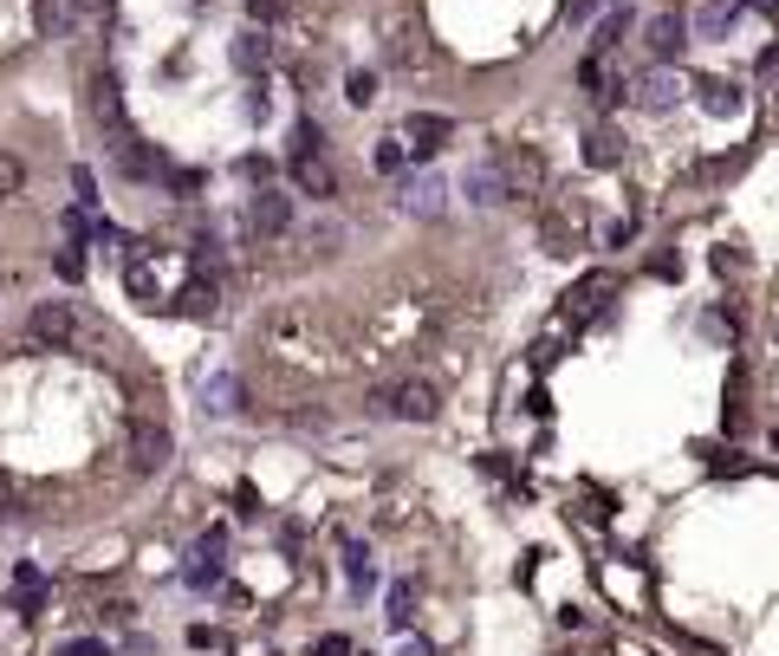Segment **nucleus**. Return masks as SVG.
Returning <instances> with one entry per match:
<instances>
[{"mask_svg": "<svg viewBox=\"0 0 779 656\" xmlns=\"http://www.w3.org/2000/svg\"><path fill=\"white\" fill-rule=\"evenodd\" d=\"M403 656H429V644H410V651H403Z\"/></svg>", "mask_w": 779, "mask_h": 656, "instance_id": "nucleus-34", "label": "nucleus"}, {"mask_svg": "<svg viewBox=\"0 0 779 656\" xmlns=\"http://www.w3.org/2000/svg\"><path fill=\"white\" fill-rule=\"evenodd\" d=\"M312 656H352V637H338V631H332V637H319V644H312Z\"/></svg>", "mask_w": 779, "mask_h": 656, "instance_id": "nucleus-30", "label": "nucleus"}, {"mask_svg": "<svg viewBox=\"0 0 779 656\" xmlns=\"http://www.w3.org/2000/svg\"><path fill=\"white\" fill-rule=\"evenodd\" d=\"M345 579L370 585V553H364V546H345Z\"/></svg>", "mask_w": 779, "mask_h": 656, "instance_id": "nucleus-25", "label": "nucleus"}, {"mask_svg": "<svg viewBox=\"0 0 779 656\" xmlns=\"http://www.w3.org/2000/svg\"><path fill=\"white\" fill-rule=\"evenodd\" d=\"M267 59H274V40H267V33H254V26H247V33H241V40H234V66H241V73H260V66H267Z\"/></svg>", "mask_w": 779, "mask_h": 656, "instance_id": "nucleus-17", "label": "nucleus"}, {"mask_svg": "<svg viewBox=\"0 0 779 656\" xmlns=\"http://www.w3.org/2000/svg\"><path fill=\"white\" fill-rule=\"evenodd\" d=\"M695 91H702V104H709L714 118H741V85H727V78H702Z\"/></svg>", "mask_w": 779, "mask_h": 656, "instance_id": "nucleus-16", "label": "nucleus"}, {"mask_svg": "<svg viewBox=\"0 0 779 656\" xmlns=\"http://www.w3.org/2000/svg\"><path fill=\"white\" fill-rule=\"evenodd\" d=\"M234 397H241V383L234 377H214V410H234Z\"/></svg>", "mask_w": 779, "mask_h": 656, "instance_id": "nucleus-29", "label": "nucleus"}, {"mask_svg": "<svg viewBox=\"0 0 779 656\" xmlns=\"http://www.w3.org/2000/svg\"><path fill=\"white\" fill-rule=\"evenodd\" d=\"M59 656H111V651H104L98 637H71V644H66V651H59Z\"/></svg>", "mask_w": 779, "mask_h": 656, "instance_id": "nucleus-31", "label": "nucleus"}, {"mask_svg": "<svg viewBox=\"0 0 779 656\" xmlns=\"http://www.w3.org/2000/svg\"><path fill=\"white\" fill-rule=\"evenodd\" d=\"M0 513H13V481L0 475Z\"/></svg>", "mask_w": 779, "mask_h": 656, "instance_id": "nucleus-33", "label": "nucleus"}, {"mask_svg": "<svg viewBox=\"0 0 779 656\" xmlns=\"http://www.w3.org/2000/svg\"><path fill=\"white\" fill-rule=\"evenodd\" d=\"M624 33H631V13L617 7V13H604V20H598V33H591V53H611Z\"/></svg>", "mask_w": 779, "mask_h": 656, "instance_id": "nucleus-22", "label": "nucleus"}, {"mask_svg": "<svg viewBox=\"0 0 779 656\" xmlns=\"http://www.w3.org/2000/svg\"><path fill=\"white\" fill-rule=\"evenodd\" d=\"M383 59H390V66H423V59H429V40H423V26H410V20H390V40H383Z\"/></svg>", "mask_w": 779, "mask_h": 656, "instance_id": "nucleus-8", "label": "nucleus"}, {"mask_svg": "<svg viewBox=\"0 0 779 656\" xmlns=\"http://www.w3.org/2000/svg\"><path fill=\"white\" fill-rule=\"evenodd\" d=\"M578 85H585V91H591L598 104H617V98H624V85H611V73H604V59H598V53H591V59L578 66Z\"/></svg>", "mask_w": 779, "mask_h": 656, "instance_id": "nucleus-15", "label": "nucleus"}, {"mask_svg": "<svg viewBox=\"0 0 779 656\" xmlns=\"http://www.w3.org/2000/svg\"><path fill=\"white\" fill-rule=\"evenodd\" d=\"M676 98H682V78L669 73V66H656V73L637 78V104H643V111H669Z\"/></svg>", "mask_w": 779, "mask_h": 656, "instance_id": "nucleus-12", "label": "nucleus"}, {"mask_svg": "<svg viewBox=\"0 0 779 656\" xmlns=\"http://www.w3.org/2000/svg\"><path fill=\"white\" fill-rule=\"evenodd\" d=\"M377 416H397V423H435V416H442V383H435V377H403L397 390H377Z\"/></svg>", "mask_w": 779, "mask_h": 656, "instance_id": "nucleus-1", "label": "nucleus"}, {"mask_svg": "<svg viewBox=\"0 0 779 656\" xmlns=\"http://www.w3.org/2000/svg\"><path fill=\"white\" fill-rule=\"evenodd\" d=\"M91 118L111 124V149L131 144V118H124V91H118V78H91Z\"/></svg>", "mask_w": 779, "mask_h": 656, "instance_id": "nucleus-3", "label": "nucleus"}, {"mask_svg": "<svg viewBox=\"0 0 779 656\" xmlns=\"http://www.w3.org/2000/svg\"><path fill=\"white\" fill-rule=\"evenodd\" d=\"M410 598H416L410 585H390V611H383V618H390V631H403V624H410Z\"/></svg>", "mask_w": 779, "mask_h": 656, "instance_id": "nucleus-24", "label": "nucleus"}, {"mask_svg": "<svg viewBox=\"0 0 779 656\" xmlns=\"http://www.w3.org/2000/svg\"><path fill=\"white\" fill-rule=\"evenodd\" d=\"M611 287H617L611 274H591V280H578V287H571V305H566V312H571V319H591V312L611 299Z\"/></svg>", "mask_w": 779, "mask_h": 656, "instance_id": "nucleus-14", "label": "nucleus"}, {"mask_svg": "<svg viewBox=\"0 0 779 656\" xmlns=\"http://www.w3.org/2000/svg\"><path fill=\"white\" fill-rule=\"evenodd\" d=\"M176 312H189V319H214V287L189 280V287L176 292Z\"/></svg>", "mask_w": 779, "mask_h": 656, "instance_id": "nucleus-21", "label": "nucleus"}, {"mask_svg": "<svg viewBox=\"0 0 779 656\" xmlns=\"http://www.w3.org/2000/svg\"><path fill=\"white\" fill-rule=\"evenodd\" d=\"M78 274H85V260H78V247H66L59 254V280H78Z\"/></svg>", "mask_w": 779, "mask_h": 656, "instance_id": "nucleus-32", "label": "nucleus"}, {"mask_svg": "<svg viewBox=\"0 0 779 656\" xmlns=\"http://www.w3.org/2000/svg\"><path fill=\"white\" fill-rule=\"evenodd\" d=\"M403 209L416 221H435L442 209H448V182L442 176H410V189H403Z\"/></svg>", "mask_w": 779, "mask_h": 656, "instance_id": "nucleus-9", "label": "nucleus"}, {"mask_svg": "<svg viewBox=\"0 0 779 656\" xmlns=\"http://www.w3.org/2000/svg\"><path fill=\"white\" fill-rule=\"evenodd\" d=\"M643 40H649L656 66H669V59H682V46H689V20H682V13H656V20L643 26Z\"/></svg>", "mask_w": 779, "mask_h": 656, "instance_id": "nucleus-6", "label": "nucleus"}, {"mask_svg": "<svg viewBox=\"0 0 779 656\" xmlns=\"http://www.w3.org/2000/svg\"><path fill=\"white\" fill-rule=\"evenodd\" d=\"M7 604H13L20 618H40V611L53 604V579H46V572H40L33 559H26V566L13 572V591H7Z\"/></svg>", "mask_w": 779, "mask_h": 656, "instance_id": "nucleus-4", "label": "nucleus"}, {"mask_svg": "<svg viewBox=\"0 0 779 656\" xmlns=\"http://www.w3.org/2000/svg\"><path fill=\"white\" fill-rule=\"evenodd\" d=\"M345 98H352V104H370V98H377V78H370V73H352V78H345Z\"/></svg>", "mask_w": 779, "mask_h": 656, "instance_id": "nucleus-27", "label": "nucleus"}, {"mask_svg": "<svg viewBox=\"0 0 779 656\" xmlns=\"http://www.w3.org/2000/svg\"><path fill=\"white\" fill-rule=\"evenodd\" d=\"M247 221H254V234H286V227H292V196H280V189H260V196H254V209H247Z\"/></svg>", "mask_w": 779, "mask_h": 656, "instance_id": "nucleus-11", "label": "nucleus"}, {"mask_svg": "<svg viewBox=\"0 0 779 656\" xmlns=\"http://www.w3.org/2000/svg\"><path fill=\"white\" fill-rule=\"evenodd\" d=\"M461 189H468V202H481V209H494L513 196V182H507V163H475L468 176H461Z\"/></svg>", "mask_w": 779, "mask_h": 656, "instance_id": "nucleus-7", "label": "nucleus"}, {"mask_svg": "<svg viewBox=\"0 0 779 656\" xmlns=\"http://www.w3.org/2000/svg\"><path fill=\"white\" fill-rule=\"evenodd\" d=\"M33 338H46V345H78V338H85L71 299H40V305H33Z\"/></svg>", "mask_w": 779, "mask_h": 656, "instance_id": "nucleus-2", "label": "nucleus"}, {"mask_svg": "<svg viewBox=\"0 0 779 656\" xmlns=\"http://www.w3.org/2000/svg\"><path fill=\"white\" fill-rule=\"evenodd\" d=\"M455 137V118H442V111H410V124H403V144L416 149V156H435V149Z\"/></svg>", "mask_w": 779, "mask_h": 656, "instance_id": "nucleus-5", "label": "nucleus"}, {"mask_svg": "<svg viewBox=\"0 0 779 656\" xmlns=\"http://www.w3.org/2000/svg\"><path fill=\"white\" fill-rule=\"evenodd\" d=\"M500 163H507V182H513V196H520V189H539V182H546V163H539L533 149H507Z\"/></svg>", "mask_w": 779, "mask_h": 656, "instance_id": "nucleus-13", "label": "nucleus"}, {"mask_svg": "<svg viewBox=\"0 0 779 656\" xmlns=\"http://www.w3.org/2000/svg\"><path fill=\"white\" fill-rule=\"evenodd\" d=\"M169 462V436L163 430H137V475H156Z\"/></svg>", "mask_w": 779, "mask_h": 656, "instance_id": "nucleus-19", "label": "nucleus"}, {"mask_svg": "<svg viewBox=\"0 0 779 656\" xmlns=\"http://www.w3.org/2000/svg\"><path fill=\"white\" fill-rule=\"evenodd\" d=\"M325 144V131L312 124V118H299V131H292V156H305V149H319Z\"/></svg>", "mask_w": 779, "mask_h": 656, "instance_id": "nucleus-26", "label": "nucleus"}, {"mask_svg": "<svg viewBox=\"0 0 779 656\" xmlns=\"http://www.w3.org/2000/svg\"><path fill=\"white\" fill-rule=\"evenodd\" d=\"M20 189H26V163L0 149V202H7V196H20Z\"/></svg>", "mask_w": 779, "mask_h": 656, "instance_id": "nucleus-23", "label": "nucleus"}, {"mask_svg": "<svg viewBox=\"0 0 779 656\" xmlns=\"http://www.w3.org/2000/svg\"><path fill=\"white\" fill-rule=\"evenodd\" d=\"M734 13H741L734 0H702V13H695V26H702V40H721V33L734 26Z\"/></svg>", "mask_w": 779, "mask_h": 656, "instance_id": "nucleus-20", "label": "nucleus"}, {"mask_svg": "<svg viewBox=\"0 0 779 656\" xmlns=\"http://www.w3.org/2000/svg\"><path fill=\"white\" fill-rule=\"evenodd\" d=\"M741 7H774V0H741Z\"/></svg>", "mask_w": 779, "mask_h": 656, "instance_id": "nucleus-35", "label": "nucleus"}, {"mask_svg": "<svg viewBox=\"0 0 779 656\" xmlns=\"http://www.w3.org/2000/svg\"><path fill=\"white\" fill-rule=\"evenodd\" d=\"M377 169H403V137H383L377 144Z\"/></svg>", "mask_w": 779, "mask_h": 656, "instance_id": "nucleus-28", "label": "nucleus"}, {"mask_svg": "<svg viewBox=\"0 0 779 656\" xmlns=\"http://www.w3.org/2000/svg\"><path fill=\"white\" fill-rule=\"evenodd\" d=\"M585 163H591V169H611V163H624V137L598 124V131L585 137Z\"/></svg>", "mask_w": 779, "mask_h": 656, "instance_id": "nucleus-18", "label": "nucleus"}, {"mask_svg": "<svg viewBox=\"0 0 779 656\" xmlns=\"http://www.w3.org/2000/svg\"><path fill=\"white\" fill-rule=\"evenodd\" d=\"M292 182H299L305 196H319V202H325V196H338V176H332V163H325L319 149H305V156H292Z\"/></svg>", "mask_w": 779, "mask_h": 656, "instance_id": "nucleus-10", "label": "nucleus"}]
</instances>
